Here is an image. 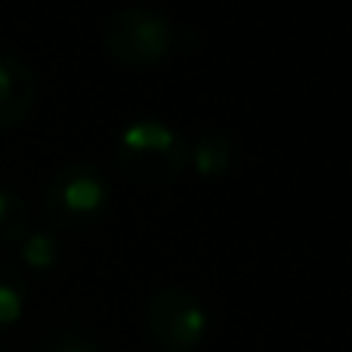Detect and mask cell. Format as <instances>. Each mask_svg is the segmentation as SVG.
Segmentation results:
<instances>
[{"instance_id":"6da1fadb","label":"cell","mask_w":352,"mask_h":352,"mask_svg":"<svg viewBox=\"0 0 352 352\" xmlns=\"http://www.w3.org/2000/svg\"><path fill=\"white\" fill-rule=\"evenodd\" d=\"M115 164L136 186L167 188L186 173L188 142L170 124L133 121L118 133Z\"/></svg>"},{"instance_id":"5b68a950","label":"cell","mask_w":352,"mask_h":352,"mask_svg":"<svg viewBox=\"0 0 352 352\" xmlns=\"http://www.w3.org/2000/svg\"><path fill=\"white\" fill-rule=\"evenodd\" d=\"M37 102V78L19 56H0V130L19 127Z\"/></svg>"},{"instance_id":"9c48e42d","label":"cell","mask_w":352,"mask_h":352,"mask_svg":"<svg viewBox=\"0 0 352 352\" xmlns=\"http://www.w3.org/2000/svg\"><path fill=\"white\" fill-rule=\"evenodd\" d=\"M22 260L28 263L31 269H37V272L53 269L56 260H59V241H56L53 232L31 229L28 235L22 238Z\"/></svg>"},{"instance_id":"7a4b0ae2","label":"cell","mask_w":352,"mask_h":352,"mask_svg":"<svg viewBox=\"0 0 352 352\" xmlns=\"http://www.w3.org/2000/svg\"><path fill=\"white\" fill-rule=\"evenodd\" d=\"M186 31L148 6H121L102 28V50L121 68H148L182 50Z\"/></svg>"},{"instance_id":"52a82bcc","label":"cell","mask_w":352,"mask_h":352,"mask_svg":"<svg viewBox=\"0 0 352 352\" xmlns=\"http://www.w3.org/2000/svg\"><path fill=\"white\" fill-rule=\"evenodd\" d=\"M28 303V281L10 263H0V334L22 318Z\"/></svg>"},{"instance_id":"277c9868","label":"cell","mask_w":352,"mask_h":352,"mask_svg":"<svg viewBox=\"0 0 352 352\" xmlns=\"http://www.w3.org/2000/svg\"><path fill=\"white\" fill-rule=\"evenodd\" d=\"M207 309L192 291L167 285L146 303V334L161 352H195L207 334Z\"/></svg>"},{"instance_id":"30bf717a","label":"cell","mask_w":352,"mask_h":352,"mask_svg":"<svg viewBox=\"0 0 352 352\" xmlns=\"http://www.w3.org/2000/svg\"><path fill=\"white\" fill-rule=\"evenodd\" d=\"M50 352H96L90 346V343L84 340V337H74V334H65V337H59V340L53 343V349Z\"/></svg>"},{"instance_id":"8992f818","label":"cell","mask_w":352,"mask_h":352,"mask_svg":"<svg viewBox=\"0 0 352 352\" xmlns=\"http://www.w3.org/2000/svg\"><path fill=\"white\" fill-rule=\"evenodd\" d=\"M238 161V140L229 130H204L188 146V164L198 176H223L235 167Z\"/></svg>"},{"instance_id":"3957f363","label":"cell","mask_w":352,"mask_h":352,"mask_svg":"<svg viewBox=\"0 0 352 352\" xmlns=\"http://www.w3.org/2000/svg\"><path fill=\"white\" fill-rule=\"evenodd\" d=\"M109 207L105 176L93 164H65L53 173L43 192V210L56 229L80 232L96 223Z\"/></svg>"},{"instance_id":"ba28073f","label":"cell","mask_w":352,"mask_h":352,"mask_svg":"<svg viewBox=\"0 0 352 352\" xmlns=\"http://www.w3.org/2000/svg\"><path fill=\"white\" fill-rule=\"evenodd\" d=\"M31 232V210L28 201L12 188H0V248L22 244Z\"/></svg>"}]
</instances>
